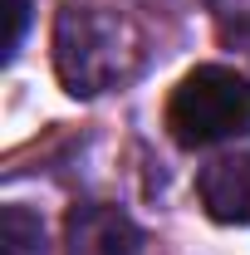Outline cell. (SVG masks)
Masks as SVG:
<instances>
[{"mask_svg":"<svg viewBox=\"0 0 250 255\" xmlns=\"http://www.w3.org/2000/svg\"><path fill=\"white\" fill-rule=\"evenodd\" d=\"M236 44H246V54H250V30H246V34H236Z\"/></svg>","mask_w":250,"mask_h":255,"instance_id":"8","label":"cell"},{"mask_svg":"<svg viewBox=\"0 0 250 255\" xmlns=\"http://www.w3.org/2000/svg\"><path fill=\"white\" fill-rule=\"evenodd\" d=\"M196 196L216 226H250V152L211 157L196 172Z\"/></svg>","mask_w":250,"mask_h":255,"instance_id":"4","label":"cell"},{"mask_svg":"<svg viewBox=\"0 0 250 255\" xmlns=\"http://www.w3.org/2000/svg\"><path fill=\"white\" fill-rule=\"evenodd\" d=\"M147 64V39L127 10L98 0H69L54 15V74L64 94L98 98L123 89Z\"/></svg>","mask_w":250,"mask_h":255,"instance_id":"1","label":"cell"},{"mask_svg":"<svg viewBox=\"0 0 250 255\" xmlns=\"http://www.w3.org/2000/svg\"><path fill=\"white\" fill-rule=\"evenodd\" d=\"M167 132L182 147L250 137V79L226 64H196L167 98Z\"/></svg>","mask_w":250,"mask_h":255,"instance_id":"2","label":"cell"},{"mask_svg":"<svg viewBox=\"0 0 250 255\" xmlns=\"http://www.w3.org/2000/svg\"><path fill=\"white\" fill-rule=\"evenodd\" d=\"M25 25H30V0H10V39H5V59H15L20 39H25Z\"/></svg>","mask_w":250,"mask_h":255,"instance_id":"7","label":"cell"},{"mask_svg":"<svg viewBox=\"0 0 250 255\" xmlns=\"http://www.w3.org/2000/svg\"><path fill=\"white\" fill-rule=\"evenodd\" d=\"M137 226L123 206L84 201L64 221V255H137Z\"/></svg>","mask_w":250,"mask_h":255,"instance_id":"3","label":"cell"},{"mask_svg":"<svg viewBox=\"0 0 250 255\" xmlns=\"http://www.w3.org/2000/svg\"><path fill=\"white\" fill-rule=\"evenodd\" d=\"M0 255H44V221L25 206H5L0 216Z\"/></svg>","mask_w":250,"mask_h":255,"instance_id":"5","label":"cell"},{"mask_svg":"<svg viewBox=\"0 0 250 255\" xmlns=\"http://www.w3.org/2000/svg\"><path fill=\"white\" fill-rule=\"evenodd\" d=\"M206 10L221 20V30L231 34V39L250 30V0H206Z\"/></svg>","mask_w":250,"mask_h":255,"instance_id":"6","label":"cell"}]
</instances>
